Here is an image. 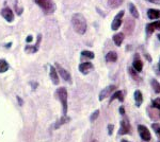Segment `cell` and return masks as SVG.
Returning a JSON list of instances; mask_svg holds the SVG:
<instances>
[{
    "instance_id": "cell-17",
    "label": "cell",
    "mask_w": 160,
    "mask_h": 142,
    "mask_svg": "<svg viewBox=\"0 0 160 142\" xmlns=\"http://www.w3.org/2000/svg\"><path fill=\"white\" fill-rule=\"evenodd\" d=\"M135 102H136V106L137 107H140L142 105V103H143V94H142V92L140 90H136L135 94Z\"/></svg>"
},
{
    "instance_id": "cell-27",
    "label": "cell",
    "mask_w": 160,
    "mask_h": 142,
    "mask_svg": "<svg viewBox=\"0 0 160 142\" xmlns=\"http://www.w3.org/2000/svg\"><path fill=\"white\" fill-rule=\"evenodd\" d=\"M152 128H153V131L156 133V135L160 138V125L158 123H153V124H152Z\"/></svg>"
},
{
    "instance_id": "cell-7",
    "label": "cell",
    "mask_w": 160,
    "mask_h": 142,
    "mask_svg": "<svg viewBox=\"0 0 160 142\" xmlns=\"http://www.w3.org/2000/svg\"><path fill=\"white\" fill-rule=\"evenodd\" d=\"M56 68H57V72L60 74L62 79H63L64 81L68 82L69 84H72V76H71V74L68 73V71H66L65 69H64L61 65H59L58 63L56 64Z\"/></svg>"
},
{
    "instance_id": "cell-18",
    "label": "cell",
    "mask_w": 160,
    "mask_h": 142,
    "mask_svg": "<svg viewBox=\"0 0 160 142\" xmlns=\"http://www.w3.org/2000/svg\"><path fill=\"white\" fill-rule=\"evenodd\" d=\"M128 9H129L130 14L132 15L136 19H138V18L140 17V14H139L138 9H137V7L132 3V2H129V3H128Z\"/></svg>"
},
{
    "instance_id": "cell-23",
    "label": "cell",
    "mask_w": 160,
    "mask_h": 142,
    "mask_svg": "<svg viewBox=\"0 0 160 142\" xmlns=\"http://www.w3.org/2000/svg\"><path fill=\"white\" fill-rule=\"evenodd\" d=\"M151 85H152V87H153L154 91L159 94H160V83L159 82L155 79H152L151 80Z\"/></svg>"
},
{
    "instance_id": "cell-21",
    "label": "cell",
    "mask_w": 160,
    "mask_h": 142,
    "mask_svg": "<svg viewBox=\"0 0 160 142\" xmlns=\"http://www.w3.org/2000/svg\"><path fill=\"white\" fill-rule=\"evenodd\" d=\"M124 0H108V6L111 9H117L118 7H120L123 3Z\"/></svg>"
},
{
    "instance_id": "cell-19",
    "label": "cell",
    "mask_w": 160,
    "mask_h": 142,
    "mask_svg": "<svg viewBox=\"0 0 160 142\" xmlns=\"http://www.w3.org/2000/svg\"><path fill=\"white\" fill-rule=\"evenodd\" d=\"M117 59H118V53L114 52V51H110V52L106 54V61L109 62V63H114V62H117Z\"/></svg>"
},
{
    "instance_id": "cell-36",
    "label": "cell",
    "mask_w": 160,
    "mask_h": 142,
    "mask_svg": "<svg viewBox=\"0 0 160 142\" xmlns=\"http://www.w3.org/2000/svg\"><path fill=\"white\" fill-rule=\"evenodd\" d=\"M121 142H130V141H128V140H125V139H123V140L121 141Z\"/></svg>"
},
{
    "instance_id": "cell-14",
    "label": "cell",
    "mask_w": 160,
    "mask_h": 142,
    "mask_svg": "<svg viewBox=\"0 0 160 142\" xmlns=\"http://www.w3.org/2000/svg\"><path fill=\"white\" fill-rule=\"evenodd\" d=\"M41 37H42L41 35L38 36V42H37V44H35V46H27V47L25 48L26 52H28V53L37 52V51L38 50V45H40V43H41Z\"/></svg>"
},
{
    "instance_id": "cell-30",
    "label": "cell",
    "mask_w": 160,
    "mask_h": 142,
    "mask_svg": "<svg viewBox=\"0 0 160 142\" xmlns=\"http://www.w3.org/2000/svg\"><path fill=\"white\" fill-rule=\"evenodd\" d=\"M113 128H114V125H113V124H109V125H108V134H109V135H112Z\"/></svg>"
},
{
    "instance_id": "cell-1",
    "label": "cell",
    "mask_w": 160,
    "mask_h": 142,
    "mask_svg": "<svg viewBox=\"0 0 160 142\" xmlns=\"http://www.w3.org/2000/svg\"><path fill=\"white\" fill-rule=\"evenodd\" d=\"M72 25H73L74 30L78 34L82 35L87 31V20L86 17L80 13H76L72 16Z\"/></svg>"
},
{
    "instance_id": "cell-22",
    "label": "cell",
    "mask_w": 160,
    "mask_h": 142,
    "mask_svg": "<svg viewBox=\"0 0 160 142\" xmlns=\"http://www.w3.org/2000/svg\"><path fill=\"white\" fill-rule=\"evenodd\" d=\"M128 73L130 74L131 77H132V79L135 80V81H138V82L141 81V77L139 76V73L135 70V69L132 68V67H129V68H128Z\"/></svg>"
},
{
    "instance_id": "cell-9",
    "label": "cell",
    "mask_w": 160,
    "mask_h": 142,
    "mask_svg": "<svg viewBox=\"0 0 160 142\" xmlns=\"http://www.w3.org/2000/svg\"><path fill=\"white\" fill-rule=\"evenodd\" d=\"M115 88H117V86H114V85H110V86H107L106 88H104L100 91V94H99V101H102V100H105L107 97H109L110 94L112 91H114Z\"/></svg>"
},
{
    "instance_id": "cell-6",
    "label": "cell",
    "mask_w": 160,
    "mask_h": 142,
    "mask_svg": "<svg viewBox=\"0 0 160 142\" xmlns=\"http://www.w3.org/2000/svg\"><path fill=\"white\" fill-rule=\"evenodd\" d=\"M138 131H139V135H140L141 139L143 141L148 142L152 139V135H151V131H148V128L146 127L145 125H138Z\"/></svg>"
},
{
    "instance_id": "cell-39",
    "label": "cell",
    "mask_w": 160,
    "mask_h": 142,
    "mask_svg": "<svg viewBox=\"0 0 160 142\" xmlns=\"http://www.w3.org/2000/svg\"><path fill=\"white\" fill-rule=\"evenodd\" d=\"M159 71H160V59H159Z\"/></svg>"
},
{
    "instance_id": "cell-15",
    "label": "cell",
    "mask_w": 160,
    "mask_h": 142,
    "mask_svg": "<svg viewBox=\"0 0 160 142\" xmlns=\"http://www.w3.org/2000/svg\"><path fill=\"white\" fill-rule=\"evenodd\" d=\"M49 74H50V79H51V81H52V83L55 85H58L59 84V76H58V72H57L56 67H53V66L50 67Z\"/></svg>"
},
{
    "instance_id": "cell-2",
    "label": "cell",
    "mask_w": 160,
    "mask_h": 142,
    "mask_svg": "<svg viewBox=\"0 0 160 142\" xmlns=\"http://www.w3.org/2000/svg\"><path fill=\"white\" fill-rule=\"evenodd\" d=\"M34 1L45 14H51L56 11V4L53 0H34Z\"/></svg>"
},
{
    "instance_id": "cell-37",
    "label": "cell",
    "mask_w": 160,
    "mask_h": 142,
    "mask_svg": "<svg viewBox=\"0 0 160 142\" xmlns=\"http://www.w3.org/2000/svg\"><path fill=\"white\" fill-rule=\"evenodd\" d=\"M157 37H158V39L160 40V34H158V35H157Z\"/></svg>"
},
{
    "instance_id": "cell-33",
    "label": "cell",
    "mask_w": 160,
    "mask_h": 142,
    "mask_svg": "<svg viewBox=\"0 0 160 142\" xmlns=\"http://www.w3.org/2000/svg\"><path fill=\"white\" fill-rule=\"evenodd\" d=\"M120 113L122 116H125V109H124V107L123 106H121L120 107Z\"/></svg>"
},
{
    "instance_id": "cell-3",
    "label": "cell",
    "mask_w": 160,
    "mask_h": 142,
    "mask_svg": "<svg viewBox=\"0 0 160 142\" xmlns=\"http://www.w3.org/2000/svg\"><path fill=\"white\" fill-rule=\"evenodd\" d=\"M56 97L60 100L62 103V106H63V115L66 116L68 113V90L64 87H60V88L57 89L56 91Z\"/></svg>"
},
{
    "instance_id": "cell-12",
    "label": "cell",
    "mask_w": 160,
    "mask_h": 142,
    "mask_svg": "<svg viewBox=\"0 0 160 142\" xmlns=\"http://www.w3.org/2000/svg\"><path fill=\"white\" fill-rule=\"evenodd\" d=\"M132 68L135 69L138 73H140V72L142 71V69H143V62L140 59V56H139L138 54L135 56V59H133Z\"/></svg>"
},
{
    "instance_id": "cell-13",
    "label": "cell",
    "mask_w": 160,
    "mask_h": 142,
    "mask_svg": "<svg viewBox=\"0 0 160 142\" xmlns=\"http://www.w3.org/2000/svg\"><path fill=\"white\" fill-rule=\"evenodd\" d=\"M148 17L149 19H160V10L157 9H149L148 11Z\"/></svg>"
},
{
    "instance_id": "cell-16",
    "label": "cell",
    "mask_w": 160,
    "mask_h": 142,
    "mask_svg": "<svg viewBox=\"0 0 160 142\" xmlns=\"http://www.w3.org/2000/svg\"><path fill=\"white\" fill-rule=\"evenodd\" d=\"M112 38H113V42H114L115 45L120 47V46L122 45L123 42H124V38H125V35H124V33L120 32V33H117V34L113 35V37H112Z\"/></svg>"
},
{
    "instance_id": "cell-31",
    "label": "cell",
    "mask_w": 160,
    "mask_h": 142,
    "mask_svg": "<svg viewBox=\"0 0 160 142\" xmlns=\"http://www.w3.org/2000/svg\"><path fill=\"white\" fill-rule=\"evenodd\" d=\"M15 10H16V12L18 13V15H20V14H22V9H19V7H18V6H17V4H15Z\"/></svg>"
},
{
    "instance_id": "cell-32",
    "label": "cell",
    "mask_w": 160,
    "mask_h": 142,
    "mask_svg": "<svg viewBox=\"0 0 160 142\" xmlns=\"http://www.w3.org/2000/svg\"><path fill=\"white\" fill-rule=\"evenodd\" d=\"M146 1L151 2V3H155V4H160V0H146Z\"/></svg>"
},
{
    "instance_id": "cell-20",
    "label": "cell",
    "mask_w": 160,
    "mask_h": 142,
    "mask_svg": "<svg viewBox=\"0 0 160 142\" xmlns=\"http://www.w3.org/2000/svg\"><path fill=\"white\" fill-rule=\"evenodd\" d=\"M114 100H120L121 102H123L124 101V94H123V91H121V90H118V91H115L114 94L111 95V99H110V103L113 102Z\"/></svg>"
},
{
    "instance_id": "cell-10",
    "label": "cell",
    "mask_w": 160,
    "mask_h": 142,
    "mask_svg": "<svg viewBox=\"0 0 160 142\" xmlns=\"http://www.w3.org/2000/svg\"><path fill=\"white\" fill-rule=\"evenodd\" d=\"M94 69V65L90 62H86V63H81L79 65V71L82 74H88L90 71H92Z\"/></svg>"
},
{
    "instance_id": "cell-34",
    "label": "cell",
    "mask_w": 160,
    "mask_h": 142,
    "mask_svg": "<svg viewBox=\"0 0 160 142\" xmlns=\"http://www.w3.org/2000/svg\"><path fill=\"white\" fill-rule=\"evenodd\" d=\"M31 40H32V36L29 35V36H28V37H27V43H30Z\"/></svg>"
},
{
    "instance_id": "cell-24",
    "label": "cell",
    "mask_w": 160,
    "mask_h": 142,
    "mask_svg": "<svg viewBox=\"0 0 160 142\" xmlns=\"http://www.w3.org/2000/svg\"><path fill=\"white\" fill-rule=\"evenodd\" d=\"M9 69V64L6 59H0V73H4Z\"/></svg>"
},
{
    "instance_id": "cell-5",
    "label": "cell",
    "mask_w": 160,
    "mask_h": 142,
    "mask_svg": "<svg viewBox=\"0 0 160 142\" xmlns=\"http://www.w3.org/2000/svg\"><path fill=\"white\" fill-rule=\"evenodd\" d=\"M124 14H125V11H120L117 15H115V17L113 18L112 24H111V30L117 31L120 29L121 25H122V21H123L122 19H123Z\"/></svg>"
},
{
    "instance_id": "cell-38",
    "label": "cell",
    "mask_w": 160,
    "mask_h": 142,
    "mask_svg": "<svg viewBox=\"0 0 160 142\" xmlns=\"http://www.w3.org/2000/svg\"><path fill=\"white\" fill-rule=\"evenodd\" d=\"M91 142H98V141H97V140H92Z\"/></svg>"
},
{
    "instance_id": "cell-4",
    "label": "cell",
    "mask_w": 160,
    "mask_h": 142,
    "mask_svg": "<svg viewBox=\"0 0 160 142\" xmlns=\"http://www.w3.org/2000/svg\"><path fill=\"white\" fill-rule=\"evenodd\" d=\"M131 133V125L129 123V120L127 118H124L121 121V126H120V131H118V135H127V134Z\"/></svg>"
},
{
    "instance_id": "cell-29",
    "label": "cell",
    "mask_w": 160,
    "mask_h": 142,
    "mask_svg": "<svg viewBox=\"0 0 160 142\" xmlns=\"http://www.w3.org/2000/svg\"><path fill=\"white\" fill-rule=\"evenodd\" d=\"M98 116H99V110L97 109V110H95V112L91 115V117H90V121H91V122H94V121L96 120L97 118H98Z\"/></svg>"
},
{
    "instance_id": "cell-26",
    "label": "cell",
    "mask_w": 160,
    "mask_h": 142,
    "mask_svg": "<svg viewBox=\"0 0 160 142\" xmlns=\"http://www.w3.org/2000/svg\"><path fill=\"white\" fill-rule=\"evenodd\" d=\"M68 120H69V118H68L66 116H63L60 120L58 121V122L56 123V125H55V128H59L61 125H63L64 123H66V122H68Z\"/></svg>"
},
{
    "instance_id": "cell-11",
    "label": "cell",
    "mask_w": 160,
    "mask_h": 142,
    "mask_svg": "<svg viewBox=\"0 0 160 142\" xmlns=\"http://www.w3.org/2000/svg\"><path fill=\"white\" fill-rule=\"evenodd\" d=\"M155 30L160 31V20H156V21L146 25L145 31H146V33H148V35H151L152 33H154Z\"/></svg>"
},
{
    "instance_id": "cell-8",
    "label": "cell",
    "mask_w": 160,
    "mask_h": 142,
    "mask_svg": "<svg viewBox=\"0 0 160 142\" xmlns=\"http://www.w3.org/2000/svg\"><path fill=\"white\" fill-rule=\"evenodd\" d=\"M0 14H1V16L3 17L8 22H12L13 20H14V14H13L12 10L10 9V7H3V9L1 10V12H0Z\"/></svg>"
},
{
    "instance_id": "cell-35",
    "label": "cell",
    "mask_w": 160,
    "mask_h": 142,
    "mask_svg": "<svg viewBox=\"0 0 160 142\" xmlns=\"http://www.w3.org/2000/svg\"><path fill=\"white\" fill-rule=\"evenodd\" d=\"M17 100H18V102H19V105H20V106H22V100L20 99L19 97H17Z\"/></svg>"
},
{
    "instance_id": "cell-25",
    "label": "cell",
    "mask_w": 160,
    "mask_h": 142,
    "mask_svg": "<svg viewBox=\"0 0 160 142\" xmlns=\"http://www.w3.org/2000/svg\"><path fill=\"white\" fill-rule=\"evenodd\" d=\"M89 58V59H93L95 57V54L91 52V51H89V50H84V51H82L81 52V58Z\"/></svg>"
},
{
    "instance_id": "cell-28",
    "label": "cell",
    "mask_w": 160,
    "mask_h": 142,
    "mask_svg": "<svg viewBox=\"0 0 160 142\" xmlns=\"http://www.w3.org/2000/svg\"><path fill=\"white\" fill-rule=\"evenodd\" d=\"M152 106L160 110V98H157V99L152 101Z\"/></svg>"
}]
</instances>
